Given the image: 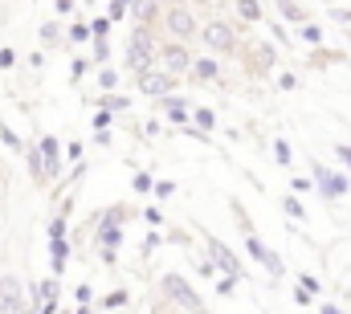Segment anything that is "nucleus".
<instances>
[{
    "label": "nucleus",
    "instance_id": "f257e3e1",
    "mask_svg": "<svg viewBox=\"0 0 351 314\" xmlns=\"http://www.w3.org/2000/svg\"><path fill=\"white\" fill-rule=\"evenodd\" d=\"M123 62H127L131 74H143V70L160 66V37H156L152 25H135L131 29V37L123 45Z\"/></svg>",
    "mask_w": 351,
    "mask_h": 314
},
{
    "label": "nucleus",
    "instance_id": "f03ea898",
    "mask_svg": "<svg viewBox=\"0 0 351 314\" xmlns=\"http://www.w3.org/2000/svg\"><path fill=\"white\" fill-rule=\"evenodd\" d=\"M160 294H164V302H168V306H176L180 314H213V311H208V302L196 294V286H192L180 269L160 274Z\"/></svg>",
    "mask_w": 351,
    "mask_h": 314
},
{
    "label": "nucleus",
    "instance_id": "7ed1b4c3",
    "mask_svg": "<svg viewBox=\"0 0 351 314\" xmlns=\"http://www.w3.org/2000/svg\"><path fill=\"white\" fill-rule=\"evenodd\" d=\"M196 41L204 45V53H217V58H237V53L245 49L237 25L225 21V16H208V21L200 25V37H196Z\"/></svg>",
    "mask_w": 351,
    "mask_h": 314
},
{
    "label": "nucleus",
    "instance_id": "20e7f679",
    "mask_svg": "<svg viewBox=\"0 0 351 314\" xmlns=\"http://www.w3.org/2000/svg\"><path fill=\"white\" fill-rule=\"evenodd\" d=\"M131 221V208L127 204H110V208H102L98 217H94V249H123V225Z\"/></svg>",
    "mask_w": 351,
    "mask_h": 314
},
{
    "label": "nucleus",
    "instance_id": "39448f33",
    "mask_svg": "<svg viewBox=\"0 0 351 314\" xmlns=\"http://www.w3.org/2000/svg\"><path fill=\"white\" fill-rule=\"evenodd\" d=\"M200 25L204 21H196V8H188V4H164V21H160V33L164 37H172V41H196L200 37Z\"/></svg>",
    "mask_w": 351,
    "mask_h": 314
},
{
    "label": "nucleus",
    "instance_id": "423d86ee",
    "mask_svg": "<svg viewBox=\"0 0 351 314\" xmlns=\"http://www.w3.org/2000/svg\"><path fill=\"white\" fill-rule=\"evenodd\" d=\"M311 176H315V188H319V196H323L327 204H339L351 192V176L343 167H327V163L311 159Z\"/></svg>",
    "mask_w": 351,
    "mask_h": 314
},
{
    "label": "nucleus",
    "instance_id": "0eeeda50",
    "mask_svg": "<svg viewBox=\"0 0 351 314\" xmlns=\"http://www.w3.org/2000/svg\"><path fill=\"white\" fill-rule=\"evenodd\" d=\"M192 62H196V53L188 49V41H172V37L160 41V70H168L176 78H188L192 74Z\"/></svg>",
    "mask_w": 351,
    "mask_h": 314
},
{
    "label": "nucleus",
    "instance_id": "6e6552de",
    "mask_svg": "<svg viewBox=\"0 0 351 314\" xmlns=\"http://www.w3.org/2000/svg\"><path fill=\"white\" fill-rule=\"evenodd\" d=\"M176 74H168V70H160V66H152V70H143V74H135V90L143 94V98H168V94H176Z\"/></svg>",
    "mask_w": 351,
    "mask_h": 314
},
{
    "label": "nucleus",
    "instance_id": "1a4fd4ad",
    "mask_svg": "<svg viewBox=\"0 0 351 314\" xmlns=\"http://www.w3.org/2000/svg\"><path fill=\"white\" fill-rule=\"evenodd\" d=\"M204 253H208V257H213V261H217V265H221V274H229V278H237V282H245V269H241V257H237V253H233V249H229V245H225V241H221V237H204Z\"/></svg>",
    "mask_w": 351,
    "mask_h": 314
},
{
    "label": "nucleus",
    "instance_id": "9d476101",
    "mask_svg": "<svg viewBox=\"0 0 351 314\" xmlns=\"http://www.w3.org/2000/svg\"><path fill=\"white\" fill-rule=\"evenodd\" d=\"M25 306H29L25 282L16 274H0V314H25Z\"/></svg>",
    "mask_w": 351,
    "mask_h": 314
},
{
    "label": "nucleus",
    "instance_id": "9b49d317",
    "mask_svg": "<svg viewBox=\"0 0 351 314\" xmlns=\"http://www.w3.org/2000/svg\"><path fill=\"white\" fill-rule=\"evenodd\" d=\"M37 147H41V156H45V180H49V184H58V180H62V171H66V143H62L58 135H41V139H37Z\"/></svg>",
    "mask_w": 351,
    "mask_h": 314
},
{
    "label": "nucleus",
    "instance_id": "f8f14e48",
    "mask_svg": "<svg viewBox=\"0 0 351 314\" xmlns=\"http://www.w3.org/2000/svg\"><path fill=\"white\" fill-rule=\"evenodd\" d=\"M221 62H225V58H217V53H196L188 82H196V86H213V82H221V78H225Z\"/></svg>",
    "mask_w": 351,
    "mask_h": 314
},
{
    "label": "nucleus",
    "instance_id": "ddd939ff",
    "mask_svg": "<svg viewBox=\"0 0 351 314\" xmlns=\"http://www.w3.org/2000/svg\"><path fill=\"white\" fill-rule=\"evenodd\" d=\"M241 53L250 58L254 74H274V62H278V49H274V41H250Z\"/></svg>",
    "mask_w": 351,
    "mask_h": 314
},
{
    "label": "nucleus",
    "instance_id": "4468645a",
    "mask_svg": "<svg viewBox=\"0 0 351 314\" xmlns=\"http://www.w3.org/2000/svg\"><path fill=\"white\" fill-rule=\"evenodd\" d=\"M160 110H164V119L172 123V127H188L192 123V102L184 98V94H168V98H160Z\"/></svg>",
    "mask_w": 351,
    "mask_h": 314
},
{
    "label": "nucleus",
    "instance_id": "2eb2a0df",
    "mask_svg": "<svg viewBox=\"0 0 351 314\" xmlns=\"http://www.w3.org/2000/svg\"><path fill=\"white\" fill-rule=\"evenodd\" d=\"M45 249H49V274H66L70 265V253H74V241L70 237H45Z\"/></svg>",
    "mask_w": 351,
    "mask_h": 314
},
{
    "label": "nucleus",
    "instance_id": "dca6fc26",
    "mask_svg": "<svg viewBox=\"0 0 351 314\" xmlns=\"http://www.w3.org/2000/svg\"><path fill=\"white\" fill-rule=\"evenodd\" d=\"M131 21H135V25H152V29H160V21H164V4H160V0H135V4H131Z\"/></svg>",
    "mask_w": 351,
    "mask_h": 314
},
{
    "label": "nucleus",
    "instance_id": "f3484780",
    "mask_svg": "<svg viewBox=\"0 0 351 314\" xmlns=\"http://www.w3.org/2000/svg\"><path fill=\"white\" fill-rule=\"evenodd\" d=\"M274 12H278V16H282L286 25H294V29L311 21V8H306L302 0H274Z\"/></svg>",
    "mask_w": 351,
    "mask_h": 314
},
{
    "label": "nucleus",
    "instance_id": "a211bd4d",
    "mask_svg": "<svg viewBox=\"0 0 351 314\" xmlns=\"http://www.w3.org/2000/svg\"><path fill=\"white\" fill-rule=\"evenodd\" d=\"M233 16L241 21V29H245V25H262L265 21V4L262 0H233Z\"/></svg>",
    "mask_w": 351,
    "mask_h": 314
},
{
    "label": "nucleus",
    "instance_id": "6ab92c4d",
    "mask_svg": "<svg viewBox=\"0 0 351 314\" xmlns=\"http://www.w3.org/2000/svg\"><path fill=\"white\" fill-rule=\"evenodd\" d=\"M94 306H98L102 314L123 311V306H131V290H127V286H114V290H110V294H102V298H98Z\"/></svg>",
    "mask_w": 351,
    "mask_h": 314
},
{
    "label": "nucleus",
    "instance_id": "aec40b11",
    "mask_svg": "<svg viewBox=\"0 0 351 314\" xmlns=\"http://www.w3.org/2000/svg\"><path fill=\"white\" fill-rule=\"evenodd\" d=\"M25 163H29L33 184H49V180H45V156H41V147H37V143H29V147H25Z\"/></svg>",
    "mask_w": 351,
    "mask_h": 314
},
{
    "label": "nucleus",
    "instance_id": "412c9836",
    "mask_svg": "<svg viewBox=\"0 0 351 314\" xmlns=\"http://www.w3.org/2000/svg\"><path fill=\"white\" fill-rule=\"evenodd\" d=\"M41 45H49V49L66 45V25H62V21H45V25H41Z\"/></svg>",
    "mask_w": 351,
    "mask_h": 314
},
{
    "label": "nucleus",
    "instance_id": "4be33fe9",
    "mask_svg": "<svg viewBox=\"0 0 351 314\" xmlns=\"http://www.w3.org/2000/svg\"><path fill=\"white\" fill-rule=\"evenodd\" d=\"M278 204H282V213H286L290 221H298V225L306 221V204H302V196H298V192H286Z\"/></svg>",
    "mask_w": 351,
    "mask_h": 314
},
{
    "label": "nucleus",
    "instance_id": "5701e85b",
    "mask_svg": "<svg viewBox=\"0 0 351 314\" xmlns=\"http://www.w3.org/2000/svg\"><path fill=\"white\" fill-rule=\"evenodd\" d=\"M298 41H306V49H319L327 37H323V25L319 21H306V25H298Z\"/></svg>",
    "mask_w": 351,
    "mask_h": 314
},
{
    "label": "nucleus",
    "instance_id": "b1692460",
    "mask_svg": "<svg viewBox=\"0 0 351 314\" xmlns=\"http://www.w3.org/2000/svg\"><path fill=\"white\" fill-rule=\"evenodd\" d=\"M66 41H70V45H90V41H94L90 21H74V25H66Z\"/></svg>",
    "mask_w": 351,
    "mask_h": 314
},
{
    "label": "nucleus",
    "instance_id": "393cba45",
    "mask_svg": "<svg viewBox=\"0 0 351 314\" xmlns=\"http://www.w3.org/2000/svg\"><path fill=\"white\" fill-rule=\"evenodd\" d=\"M192 123H196L204 135H213V131H217V110H213V106H192Z\"/></svg>",
    "mask_w": 351,
    "mask_h": 314
},
{
    "label": "nucleus",
    "instance_id": "a878e982",
    "mask_svg": "<svg viewBox=\"0 0 351 314\" xmlns=\"http://www.w3.org/2000/svg\"><path fill=\"white\" fill-rule=\"evenodd\" d=\"M0 147H8L12 156H25V147H29V143H25V139H21L8 123H0Z\"/></svg>",
    "mask_w": 351,
    "mask_h": 314
},
{
    "label": "nucleus",
    "instance_id": "bb28decb",
    "mask_svg": "<svg viewBox=\"0 0 351 314\" xmlns=\"http://www.w3.org/2000/svg\"><path fill=\"white\" fill-rule=\"evenodd\" d=\"M98 106H106V110L123 114V110H131V98H127V94H119V90H106V94L98 98Z\"/></svg>",
    "mask_w": 351,
    "mask_h": 314
},
{
    "label": "nucleus",
    "instance_id": "cd10ccee",
    "mask_svg": "<svg viewBox=\"0 0 351 314\" xmlns=\"http://www.w3.org/2000/svg\"><path fill=\"white\" fill-rule=\"evenodd\" d=\"M94 78H98V90H102V94H106V90H119V86H123V74H119L114 66H98V74H94Z\"/></svg>",
    "mask_w": 351,
    "mask_h": 314
},
{
    "label": "nucleus",
    "instance_id": "c85d7f7f",
    "mask_svg": "<svg viewBox=\"0 0 351 314\" xmlns=\"http://www.w3.org/2000/svg\"><path fill=\"white\" fill-rule=\"evenodd\" d=\"M90 58H94V66H110V37H94L90 41Z\"/></svg>",
    "mask_w": 351,
    "mask_h": 314
},
{
    "label": "nucleus",
    "instance_id": "c756f323",
    "mask_svg": "<svg viewBox=\"0 0 351 314\" xmlns=\"http://www.w3.org/2000/svg\"><path fill=\"white\" fill-rule=\"evenodd\" d=\"M262 269H265V274H269V278H274V282H278V278L286 274V257L269 249V253H265V261H262Z\"/></svg>",
    "mask_w": 351,
    "mask_h": 314
},
{
    "label": "nucleus",
    "instance_id": "7c9ffc66",
    "mask_svg": "<svg viewBox=\"0 0 351 314\" xmlns=\"http://www.w3.org/2000/svg\"><path fill=\"white\" fill-rule=\"evenodd\" d=\"M245 253H250V257H254V261L262 265V261H265V253H269V245H265V241H262L258 233H245Z\"/></svg>",
    "mask_w": 351,
    "mask_h": 314
},
{
    "label": "nucleus",
    "instance_id": "2f4dec72",
    "mask_svg": "<svg viewBox=\"0 0 351 314\" xmlns=\"http://www.w3.org/2000/svg\"><path fill=\"white\" fill-rule=\"evenodd\" d=\"M164 241H168V233H160V229H152V233L143 237V245H139V257L147 261V257H152V253H156V249H160Z\"/></svg>",
    "mask_w": 351,
    "mask_h": 314
},
{
    "label": "nucleus",
    "instance_id": "473e14b6",
    "mask_svg": "<svg viewBox=\"0 0 351 314\" xmlns=\"http://www.w3.org/2000/svg\"><path fill=\"white\" fill-rule=\"evenodd\" d=\"M114 119H119L114 110L98 106V110H94V119H90V127H94V131H114Z\"/></svg>",
    "mask_w": 351,
    "mask_h": 314
},
{
    "label": "nucleus",
    "instance_id": "72a5a7b5",
    "mask_svg": "<svg viewBox=\"0 0 351 314\" xmlns=\"http://www.w3.org/2000/svg\"><path fill=\"white\" fill-rule=\"evenodd\" d=\"M131 188H135L139 196H152V192H156V176H152V171H135V176H131Z\"/></svg>",
    "mask_w": 351,
    "mask_h": 314
},
{
    "label": "nucleus",
    "instance_id": "f704fd0d",
    "mask_svg": "<svg viewBox=\"0 0 351 314\" xmlns=\"http://www.w3.org/2000/svg\"><path fill=\"white\" fill-rule=\"evenodd\" d=\"M45 237H70V217L66 213H53L49 225H45Z\"/></svg>",
    "mask_w": 351,
    "mask_h": 314
},
{
    "label": "nucleus",
    "instance_id": "c9c22d12",
    "mask_svg": "<svg viewBox=\"0 0 351 314\" xmlns=\"http://www.w3.org/2000/svg\"><path fill=\"white\" fill-rule=\"evenodd\" d=\"M90 70H94V58H82V53H78V58L70 62V82L78 86V82H82V78L90 74Z\"/></svg>",
    "mask_w": 351,
    "mask_h": 314
},
{
    "label": "nucleus",
    "instance_id": "e433bc0d",
    "mask_svg": "<svg viewBox=\"0 0 351 314\" xmlns=\"http://www.w3.org/2000/svg\"><path fill=\"white\" fill-rule=\"evenodd\" d=\"M290 192H298V196L319 192V188H315V176H290Z\"/></svg>",
    "mask_w": 351,
    "mask_h": 314
},
{
    "label": "nucleus",
    "instance_id": "4c0bfd02",
    "mask_svg": "<svg viewBox=\"0 0 351 314\" xmlns=\"http://www.w3.org/2000/svg\"><path fill=\"white\" fill-rule=\"evenodd\" d=\"M269 41L290 45V29H286V21H282V16H278V21H269Z\"/></svg>",
    "mask_w": 351,
    "mask_h": 314
},
{
    "label": "nucleus",
    "instance_id": "58836bf2",
    "mask_svg": "<svg viewBox=\"0 0 351 314\" xmlns=\"http://www.w3.org/2000/svg\"><path fill=\"white\" fill-rule=\"evenodd\" d=\"M196 274H200V278H208V282H217V274H221V265H217V261H213V257L204 253V257L196 261Z\"/></svg>",
    "mask_w": 351,
    "mask_h": 314
},
{
    "label": "nucleus",
    "instance_id": "ea45409f",
    "mask_svg": "<svg viewBox=\"0 0 351 314\" xmlns=\"http://www.w3.org/2000/svg\"><path fill=\"white\" fill-rule=\"evenodd\" d=\"M274 159H278L282 167H290V163H294V152H290V143H286V139H274Z\"/></svg>",
    "mask_w": 351,
    "mask_h": 314
},
{
    "label": "nucleus",
    "instance_id": "a19ab883",
    "mask_svg": "<svg viewBox=\"0 0 351 314\" xmlns=\"http://www.w3.org/2000/svg\"><path fill=\"white\" fill-rule=\"evenodd\" d=\"M110 25H114V21H110L106 12H98V16H90V29H94V37H110Z\"/></svg>",
    "mask_w": 351,
    "mask_h": 314
},
{
    "label": "nucleus",
    "instance_id": "79ce46f5",
    "mask_svg": "<svg viewBox=\"0 0 351 314\" xmlns=\"http://www.w3.org/2000/svg\"><path fill=\"white\" fill-rule=\"evenodd\" d=\"M74 306H94V286H90V282H78V290H74Z\"/></svg>",
    "mask_w": 351,
    "mask_h": 314
},
{
    "label": "nucleus",
    "instance_id": "37998d69",
    "mask_svg": "<svg viewBox=\"0 0 351 314\" xmlns=\"http://www.w3.org/2000/svg\"><path fill=\"white\" fill-rule=\"evenodd\" d=\"M106 16H110V21L131 16V0H110V4H106Z\"/></svg>",
    "mask_w": 351,
    "mask_h": 314
},
{
    "label": "nucleus",
    "instance_id": "c03bdc74",
    "mask_svg": "<svg viewBox=\"0 0 351 314\" xmlns=\"http://www.w3.org/2000/svg\"><path fill=\"white\" fill-rule=\"evenodd\" d=\"M213 290H217V294H221V298H229V294H233V290H237V278H229V274H221V278H217V282H213Z\"/></svg>",
    "mask_w": 351,
    "mask_h": 314
},
{
    "label": "nucleus",
    "instance_id": "a18cd8bd",
    "mask_svg": "<svg viewBox=\"0 0 351 314\" xmlns=\"http://www.w3.org/2000/svg\"><path fill=\"white\" fill-rule=\"evenodd\" d=\"M66 159H70V163H82V159H86V143H82V139L66 143Z\"/></svg>",
    "mask_w": 351,
    "mask_h": 314
},
{
    "label": "nucleus",
    "instance_id": "49530a36",
    "mask_svg": "<svg viewBox=\"0 0 351 314\" xmlns=\"http://www.w3.org/2000/svg\"><path fill=\"white\" fill-rule=\"evenodd\" d=\"M335 159H339V167L351 176V143H339V139H335Z\"/></svg>",
    "mask_w": 351,
    "mask_h": 314
},
{
    "label": "nucleus",
    "instance_id": "de8ad7c7",
    "mask_svg": "<svg viewBox=\"0 0 351 314\" xmlns=\"http://www.w3.org/2000/svg\"><path fill=\"white\" fill-rule=\"evenodd\" d=\"M233 221H237V225H241L245 233H254V225H250V213L241 208V200H233Z\"/></svg>",
    "mask_w": 351,
    "mask_h": 314
},
{
    "label": "nucleus",
    "instance_id": "09e8293b",
    "mask_svg": "<svg viewBox=\"0 0 351 314\" xmlns=\"http://www.w3.org/2000/svg\"><path fill=\"white\" fill-rule=\"evenodd\" d=\"M172 196H176L172 180H156V200H172Z\"/></svg>",
    "mask_w": 351,
    "mask_h": 314
},
{
    "label": "nucleus",
    "instance_id": "8fccbe9b",
    "mask_svg": "<svg viewBox=\"0 0 351 314\" xmlns=\"http://www.w3.org/2000/svg\"><path fill=\"white\" fill-rule=\"evenodd\" d=\"M143 221H147L152 229H160V225H164V213H160L156 204H147V208H143Z\"/></svg>",
    "mask_w": 351,
    "mask_h": 314
},
{
    "label": "nucleus",
    "instance_id": "3c124183",
    "mask_svg": "<svg viewBox=\"0 0 351 314\" xmlns=\"http://www.w3.org/2000/svg\"><path fill=\"white\" fill-rule=\"evenodd\" d=\"M298 286H302V290H311V294H319V290H323V286H319V278H315V274H306V269L298 274Z\"/></svg>",
    "mask_w": 351,
    "mask_h": 314
},
{
    "label": "nucleus",
    "instance_id": "603ef678",
    "mask_svg": "<svg viewBox=\"0 0 351 314\" xmlns=\"http://www.w3.org/2000/svg\"><path fill=\"white\" fill-rule=\"evenodd\" d=\"M274 82H278V90H286V94H290V90H298V74H286V70H282Z\"/></svg>",
    "mask_w": 351,
    "mask_h": 314
},
{
    "label": "nucleus",
    "instance_id": "864d4df0",
    "mask_svg": "<svg viewBox=\"0 0 351 314\" xmlns=\"http://www.w3.org/2000/svg\"><path fill=\"white\" fill-rule=\"evenodd\" d=\"M12 66H16V49L4 45V49H0V70H12Z\"/></svg>",
    "mask_w": 351,
    "mask_h": 314
},
{
    "label": "nucleus",
    "instance_id": "5fc2aeb1",
    "mask_svg": "<svg viewBox=\"0 0 351 314\" xmlns=\"http://www.w3.org/2000/svg\"><path fill=\"white\" fill-rule=\"evenodd\" d=\"M331 21H335V25H348V29H351V8H339V4H335V8H331Z\"/></svg>",
    "mask_w": 351,
    "mask_h": 314
},
{
    "label": "nucleus",
    "instance_id": "6e6d98bb",
    "mask_svg": "<svg viewBox=\"0 0 351 314\" xmlns=\"http://www.w3.org/2000/svg\"><path fill=\"white\" fill-rule=\"evenodd\" d=\"M94 143H98V147H110V143H114V131H94Z\"/></svg>",
    "mask_w": 351,
    "mask_h": 314
},
{
    "label": "nucleus",
    "instance_id": "4d7b16f0",
    "mask_svg": "<svg viewBox=\"0 0 351 314\" xmlns=\"http://www.w3.org/2000/svg\"><path fill=\"white\" fill-rule=\"evenodd\" d=\"M311 298H315L311 290H302V286H294V302H298V306H311Z\"/></svg>",
    "mask_w": 351,
    "mask_h": 314
},
{
    "label": "nucleus",
    "instance_id": "13d9d810",
    "mask_svg": "<svg viewBox=\"0 0 351 314\" xmlns=\"http://www.w3.org/2000/svg\"><path fill=\"white\" fill-rule=\"evenodd\" d=\"M160 131H164V127H160V123H156V119H147V123H143V135H147V139H156V135H160Z\"/></svg>",
    "mask_w": 351,
    "mask_h": 314
},
{
    "label": "nucleus",
    "instance_id": "bf43d9fd",
    "mask_svg": "<svg viewBox=\"0 0 351 314\" xmlns=\"http://www.w3.org/2000/svg\"><path fill=\"white\" fill-rule=\"evenodd\" d=\"M74 4H78V0H58V8H53V12H58V16H70V12H74Z\"/></svg>",
    "mask_w": 351,
    "mask_h": 314
},
{
    "label": "nucleus",
    "instance_id": "052dcab7",
    "mask_svg": "<svg viewBox=\"0 0 351 314\" xmlns=\"http://www.w3.org/2000/svg\"><path fill=\"white\" fill-rule=\"evenodd\" d=\"M45 66V53H29V70H41Z\"/></svg>",
    "mask_w": 351,
    "mask_h": 314
},
{
    "label": "nucleus",
    "instance_id": "680f3d73",
    "mask_svg": "<svg viewBox=\"0 0 351 314\" xmlns=\"http://www.w3.org/2000/svg\"><path fill=\"white\" fill-rule=\"evenodd\" d=\"M319 314H343V311H339L335 302H323V306H319Z\"/></svg>",
    "mask_w": 351,
    "mask_h": 314
},
{
    "label": "nucleus",
    "instance_id": "e2e57ef3",
    "mask_svg": "<svg viewBox=\"0 0 351 314\" xmlns=\"http://www.w3.org/2000/svg\"><path fill=\"white\" fill-rule=\"evenodd\" d=\"M74 314H102L98 306H74Z\"/></svg>",
    "mask_w": 351,
    "mask_h": 314
},
{
    "label": "nucleus",
    "instance_id": "0e129e2a",
    "mask_svg": "<svg viewBox=\"0 0 351 314\" xmlns=\"http://www.w3.org/2000/svg\"><path fill=\"white\" fill-rule=\"evenodd\" d=\"M156 314H180V311H176V306H168V302H164V306H156Z\"/></svg>",
    "mask_w": 351,
    "mask_h": 314
},
{
    "label": "nucleus",
    "instance_id": "69168bd1",
    "mask_svg": "<svg viewBox=\"0 0 351 314\" xmlns=\"http://www.w3.org/2000/svg\"><path fill=\"white\" fill-rule=\"evenodd\" d=\"M25 314H41V306H33V302H29V306H25Z\"/></svg>",
    "mask_w": 351,
    "mask_h": 314
},
{
    "label": "nucleus",
    "instance_id": "338daca9",
    "mask_svg": "<svg viewBox=\"0 0 351 314\" xmlns=\"http://www.w3.org/2000/svg\"><path fill=\"white\" fill-rule=\"evenodd\" d=\"M348 45H351V29H348Z\"/></svg>",
    "mask_w": 351,
    "mask_h": 314
},
{
    "label": "nucleus",
    "instance_id": "774afa93",
    "mask_svg": "<svg viewBox=\"0 0 351 314\" xmlns=\"http://www.w3.org/2000/svg\"><path fill=\"white\" fill-rule=\"evenodd\" d=\"M62 314H74V311H62Z\"/></svg>",
    "mask_w": 351,
    "mask_h": 314
}]
</instances>
